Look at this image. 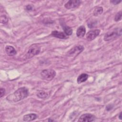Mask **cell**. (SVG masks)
Instances as JSON below:
<instances>
[{
  "label": "cell",
  "mask_w": 122,
  "mask_h": 122,
  "mask_svg": "<svg viewBox=\"0 0 122 122\" xmlns=\"http://www.w3.org/2000/svg\"><path fill=\"white\" fill-rule=\"evenodd\" d=\"M122 11H120L116 14L114 18V20L116 21H118L122 19Z\"/></svg>",
  "instance_id": "cell-18"
},
{
  "label": "cell",
  "mask_w": 122,
  "mask_h": 122,
  "mask_svg": "<svg viewBox=\"0 0 122 122\" xmlns=\"http://www.w3.org/2000/svg\"><path fill=\"white\" fill-rule=\"evenodd\" d=\"M5 51L9 56H14L16 54L17 51L15 48L10 45H7L5 47Z\"/></svg>",
  "instance_id": "cell-10"
},
{
  "label": "cell",
  "mask_w": 122,
  "mask_h": 122,
  "mask_svg": "<svg viewBox=\"0 0 122 122\" xmlns=\"http://www.w3.org/2000/svg\"><path fill=\"white\" fill-rule=\"evenodd\" d=\"M37 96L40 98L45 99L47 97L48 94L43 91L39 90L37 92Z\"/></svg>",
  "instance_id": "cell-15"
},
{
  "label": "cell",
  "mask_w": 122,
  "mask_h": 122,
  "mask_svg": "<svg viewBox=\"0 0 122 122\" xmlns=\"http://www.w3.org/2000/svg\"><path fill=\"white\" fill-rule=\"evenodd\" d=\"M88 75L86 73H82L80 74L77 78V82L78 84H80L82 82H85L88 78Z\"/></svg>",
  "instance_id": "cell-14"
},
{
  "label": "cell",
  "mask_w": 122,
  "mask_h": 122,
  "mask_svg": "<svg viewBox=\"0 0 122 122\" xmlns=\"http://www.w3.org/2000/svg\"><path fill=\"white\" fill-rule=\"evenodd\" d=\"M86 33V29L84 26H80L77 30L76 35L78 38H81L84 37Z\"/></svg>",
  "instance_id": "cell-11"
},
{
  "label": "cell",
  "mask_w": 122,
  "mask_h": 122,
  "mask_svg": "<svg viewBox=\"0 0 122 122\" xmlns=\"http://www.w3.org/2000/svg\"><path fill=\"white\" fill-rule=\"evenodd\" d=\"M29 95V91L26 87H20L17 90L12 94L7 97V100L12 101L14 102L20 101Z\"/></svg>",
  "instance_id": "cell-1"
},
{
  "label": "cell",
  "mask_w": 122,
  "mask_h": 122,
  "mask_svg": "<svg viewBox=\"0 0 122 122\" xmlns=\"http://www.w3.org/2000/svg\"><path fill=\"white\" fill-rule=\"evenodd\" d=\"M111 106V105H107V106H106V109L107 110V111H110V110H111L112 109V107H110Z\"/></svg>",
  "instance_id": "cell-22"
},
{
  "label": "cell",
  "mask_w": 122,
  "mask_h": 122,
  "mask_svg": "<svg viewBox=\"0 0 122 122\" xmlns=\"http://www.w3.org/2000/svg\"><path fill=\"white\" fill-rule=\"evenodd\" d=\"M100 33V30L96 29L90 30L86 34V39L89 41H92L96 38Z\"/></svg>",
  "instance_id": "cell-8"
},
{
  "label": "cell",
  "mask_w": 122,
  "mask_h": 122,
  "mask_svg": "<svg viewBox=\"0 0 122 122\" xmlns=\"http://www.w3.org/2000/svg\"><path fill=\"white\" fill-rule=\"evenodd\" d=\"M51 35L52 36L61 39H65L67 38V35L62 32L58 31L57 30H54L52 31Z\"/></svg>",
  "instance_id": "cell-9"
},
{
  "label": "cell",
  "mask_w": 122,
  "mask_h": 122,
  "mask_svg": "<svg viewBox=\"0 0 122 122\" xmlns=\"http://www.w3.org/2000/svg\"><path fill=\"white\" fill-rule=\"evenodd\" d=\"M81 3V1L79 0H70L66 3L64 7L67 9H73L78 8Z\"/></svg>",
  "instance_id": "cell-6"
},
{
  "label": "cell",
  "mask_w": 122,
  "mask_h": 122,
  "mask_svg": "<svg viewBox=\"0 0 122 122\" xmlns=\"http://www.w3.org/2000/svg\"><path fill=\"white\" fill-rule=\"evenodd\" d=\"M84 48L82 45H77L75 46L70 50H69L67 53V56L69 57H75L79 55L81 52Z\"/></svg>",
  "instance_id": "cell-5"
},
{
  "label": "cell",
  "mask_w": 122,
  "mask_h": 122,
  "mask_svg": "<svg viewBox=\"0 0 122 122\" xmlns=\"http://www.w3.org/2000/svg\"><path fill=\"white\" fill-rule=\"evenodd\" d=\"M121 2V0H112L110 1V2L112 3L114 5H117L119 4Z\"/></svg>",
  "instance_id": "cell-20"
},
{
  "label": "cell",
  "mask_w": 122,
  "mask_h": 122,
  "mask_svg": "<svg viewBox=\"0 0 122 122\" xmlns=\"http://www.w3.org/2000/svg\"><path fill=\"white\" fill-rule=\"evenodd\" d=\"M95 119V117L91 113H84L80 116L78 122H91L94 121Z\"/></svg>",
  "instance_id": "cell-7"
},
{
  "label": "cell",
  "mask_w": 122,
  "mask_h": 122,
  "mask_svg": "<svg viewBox=\"0 0 122 122\" xmlns=\"http://www.w3.org/2000/svg\"><path fill=\"white\" fill-rule=\"evenodd\" d=\"M103 12V9L102 7H96L93 11V15L94 16H98L101 14Z\"/></svg>",
  "instance_id": "cell-16"
},
{
  "label": "cell",
  "mask_w": 122,
  "mask_h": 122,
  "mask_svg": "<svg viewBox=\"0 0 122 122\" xmlns=\"http://www.w3.org/2000/svg\"><path fill=\"white\" fill-rule=\"evenodd\" d=\"M56 75V71L53 69H45L41 72V76L42 78L47 81H51Z\"/></svg>",
  "instance_id": "cell-4"
},
{
  "label": "cell",
  "mask_w": 122,
  "mask_h": 122,
  "mask_svg": "<svg viewBox=\"0 0 122 122\" xmlns=\"http://www.w3.org/2000/svg\"><path fill=\"white\" fill-rule=\"evenodd\" d=\"M8 21V19L7 18V17L4 15H1L0 16V22L2 23L3 24H5L6 23H7Z\"/></svg>",
  "instance_id": "cell-17"
},
{
  "label": "cell",
  "mask_w": 122,
  "mask_h": 122,
  "mask_svg": "<svg viewBox=\"0 0 122 122\" xmlns=\"http://www.w3.org/2000/svg\"><path fill=\"white\" fill-rule=\"evenodd\" d=\"M40 51L41 46L37 44L32 45L30 47L28 52L25 55V58L26 59L31 58L39 54L40 52Z\"/></svg>",
  "instance_id": "cell-3"
},
{
  "label": "cell",
  "mask_w": 122,
  "mask_h": 122,
  "mask_svg": "<svg viewBox=\"0 0 122 122\" xmlns=\"http://www.w3.org/2000/svg\"><path fill=\"white\" fill-rule=\"evenodd\" d=\"M37 117V115L35 113H29L26 115H25L23 116V119L24 121L26 122H30L35 120Z\"/></svg>",
  "instance_id": "cell-12"
},
{
  "label": "cell",
  "mask_w": 122,
  "mask_h": 122,
  "mask_svg": "<svg viewBox=\"0 0 122 122\" xmlns=\"http://www.w3.org/2000/svg\"><path fill=\"white\" fill-rule=\"evenodd\" d=\"M122 34L121 28H116L112 30L107 32L104 36V40L105 41H112L118 36H121Z\"/></svg>",
  "instance_id": "cell-2"
},
{
  "label": "cell",
  "mask_w": 122,
  "mask_h": 122,
  "mask_svg": "<svg viewBox=\"0 0 122 122\" xmlns=\"http://www.w3.org/2000/svg\"><path fill=\"white\" fill-rule=\"evenodd\" d=\"M26 10H31L32 9V7L31 6L29 5H27V6H26Z\"/></svg>",
  "instance_id": "cell-21"
},
{
  "label": "cell",
  "mask_w": 122,
  "mask_h": 122,
  "mask_svg": "<svg viewBox=\"0 0 122 122\" xmlns=\"http://www.w3.org/2000/svg\"><path fill=\"white\" fill-rule=\"evenodd\" d=\"M5 93V90L4 88H1L0 89V97L1 98Z\"/></svg>",
  "instance_id": "cell-19"
},
{
  "label": "cell",
  "mask_w": 122,
  "mask_h": 122,
  "mask_svg": "<svg viewBox=\"0 0 122 122\" xmlns=\"http://www.w3.org/2000/svg\"><path fill=\"white\" fill-rule=\"evenodd\" d=\"M119 118L120 120H122V112H121L119 113Z\"/></svg>",
  "instance_id": "cell-23"
},
{
  "label": "cell",
  "mask_w": 122,
  "mask_h": 122,
  "mask_svg": "<svg viewBox=\"0 0 122 122\" xmlns=\"http://www.w3.org/2000/svg\"><path fill=\"white\" fill-rule=\"evenodd\" d=\"M61 26L62 27V29L64 30V33L67 35V36H70L71 35L72 33V29L69 27L68 26L66 25L65 24H61Z\"/></svg>",
  "instance_id": "cell-13"
}]
</instances>
